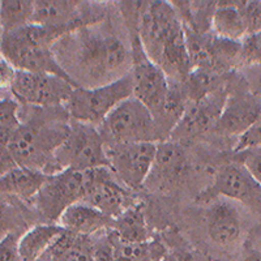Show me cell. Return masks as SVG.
I'll list each match as a JSON object with an SVG mask.
<instances>
[{"mask_svg": "<svg viewBox=\"0 0 261 261\" xmlns=\"http://www.w3.org/2000/svg\"><path fill=\"white\" fill-rule=\"evenodd\" d=\"M184 30L192 69L230 74L242 68V42L221 38L213 32L200 34Z\"/></svg>", "mask_w": 261, "mask_h": 261, "instance_id": "10", "label": "cell"}, {"mask_svg": "<svg viewBox=\"0 0 261 261\" xmlns=\"http://www.w3.org/2000/svg\"><path fill=\"white\" fill-rule=\"evenodd\" d=\"M252 148H261V113L258 115L257 120L253 123L252 127L237 140L232 151L238 153V151Z\"/></svg>", "mask_w": 261, "mask_h": 261, "instance_id": "32", "label": "cell"}, {"mask_svg": "<svg viewBox=\"0 0 261 261\" xmlns=\"http://www.w3.org/2000/svg\"><path fill=\"white\" fill-rule=\"evenodd\" d=\"M260 113L261 98L249 89L241 72H234L228 79L227 97L213 136L237 143L252 127Z\"/></svg>", "mask_w": 261, "mask_h": 261, "instance_id": "9", "label": "cell"}, {"mask_svg": "<svg viewBox=\"0 0 261 261\" xmlns=\"http://www.w3.org/2000/svg\"><path fill=\"white\" fill-rule=\"evenodd\" d=\"M160 261H180V260H179L178 255H176V253L174 252V251H170V252L167 253V255L165 256V257L161 258Z\"/></svg>", "mask_w": 261, "mask_h": 261, "instance_id": "38", "label": "cell"}, {"mask_svg": "<svg viewBox=\"0 0 261 261\" xmlns=\"http://www.w3.org/2000/svg\"><path fill=\"white\" fill-rule=\"evenodd\" d=\"M238 261H261V248L246 242L242 246Z\"/></svg>", "mask_w": 261, "mask_h": 261, "instance_id": "35", "label": "cell"}, {"mask_svg": "<svg viewBox=\"0 0 261 261\" xmlns=\"http://www.w3.org/2000/svg\"><path fill=\"white\" fill-rule=\"evenodd\" d=\"M158 143L106 145L111 171L130 191L141 190L145 186L154 163Z\"/></svg>", "mask_w": 261, "mask_h": 261, "instance_id": "17", "label": "cell"}, {"mask_svg": "<svg viewBox=\"0 0 261 261\" xmlns=\"http://www.w3.org/2000/svg\"><path fill=\"white\" fill-rule=\"evenodd\" d=\"M21 127L20 103L12 95L3 97L0 102V149L8 148L9 143Z\"/></svg>", "mask_w": 261, "mask_h": 261, "instance_id": "28", "label": "cell"}, {"mask_svg": "<svg viewBox=\"0 0 261 261\" xmlns=\"http://www.w3.org/2000/svg\"><path fill=\"white\" fill-rule=\"evenodd\" d=\"M93 251L95 261H160L171 249L157 235L148 242L130 243L110 230V234L94 238Z\"/></svg>", "mask_w": 261, "mask_h": 261, "instance_id": "19", "label": "cell"}, {"mask_svg": "<svg viewBox=\"0 0 261 261\" xmlns=\"http://www.w3.org/2000/svg\"><path fill=\"white\" fill-rule=\"evenodd\" d=\"M17 69L13 67L12 64H9L6 59L2 58L0 60V77H2V88L3 89H8L11 84H12L13 79H15V74Z\"/></svg>", "mask_w": 261, "mask_h": 261, "instance_id": "34", "label": "cell"}, {"mask_svg": "<svg viewBox=\"0 0 261 261\" xmlns=\"http://www.w3.org/2000/svg\"><path fill=\"white\" fill-rule=\"evenodd\" d=\"M85 172L86 188L81 202L101 211L114 220L137 202L134 191L125 187L110 167H98Z\"/></svg>", "mask_w": 261, "mask_h": 261, "instance_id": "16", "label": "cell"}, {"mask_svg": "<svg viewBox=\"0 0 261 261\" xmlns=\"http://www.w3.org/2000/svg\"><path fill=\"white\" fill-rule=\"evenodd\" d=\"M178 255L179 260L180 261H191V252H187V251H184V249H180L178 252H175Z\"/></svg>", "mask_w": 261, "mask_h": 261, "instance_id": "37", "label": "cell"}, {"mask_svg": "<svg viewBox=\"0 0 261 261\" xmlns=\"http://www.w3.org/2000/svg\"><path fill=\"white\" fill-rule=\"evenodd\" d=\"M247 85L256 95L261 98V65H248L239 69Z\"/></svg>", "mask_w": 261, "mask_h": 261, "instance_id": "33", "label": "cell"}, {"mask_svg": "<svg viewBox=\"0 0 261 261\" xmlns=\"http://www.w3.org/2000/svg\"><path fill=\"white\" fill-rule=\"evenodd\" d=\"M63 232L64 228L58 223H39L30 227L20 239L22 261L41 260Z\"/></svg>", "mask_w": 261, "mask_h": 261, "instance_id": "23", "label": "cell"}, {"mask_svg": "<svg viewBox=\"0 0 261 261\" xmlns=\"http://www.w3.org/2000/svg\"><path fill=\"white\" fill-rule=\"evenodd\" d=\"M98 128L106 145L160 143L154 118L135 97L119 105Z\"/></svg>", "mask_w": 261, "mask_h": 261, "instance_id": "7", "label": "cell"}, {"mask_svg": "<svg viewBox=\"0 0 261 261\" xmlns=\"http://www.w3.org/2000/svg\"><path fill=\"white\" fill-rule=\"evenodd\" d=\"M130 97L134 86L129 73L97 88H74L64 107L73 122L99 127L111 111Z\"/></svg>", "mask_w": 261, "mask_h": 261, "instance_id": "6", "label": "cell"}, {"mask_svg": "<svg viewBox=\"0 0 261 261\" xmlns=\"http://www.w3.org/2000/svg\"><path fill=\"white\" fill-rule=\"evenodd\" d=\"M139 36L146 57L170 80H187L193 69L188 57L186 30L170 2H149L140 21Z\"/></svg>", "mask_w": 261, "mask_h": 261, "instance_id": "3", "label": "cell"}, {"mask_svg": "<svg viewBox=\"0 0 261 261\" xmlns=\"http://www.w3.org/2000/svg\"><path fill=\"white\" fill-rule=\"evenodd\" d=\"M55 163L59 171L85 172L98 167H110L106 143L99 128L72 120L68 137L55 153Z\"/></svg>", "mask_w": 261, "mask_h": 261, "instance_id": "8", "label": "cell"}, {"mask_svg": "<svg viewBox=\"0 0 261 261\" xmlns=\"http://www.w3.org/2000/svg\"><path fill=\"white\" fill-rule=\"evenodd\" d=\"M242 0L217 2V9L212 22V32L221 38L243 42L248 36L246 22L241 12Z\"/></svg>", "mask_w": 261, "mask_h": 261, "instance_id": "22", "label": "cell"}, {"mask_svg": "<svg viewBox=\"0 0 261 261\" xmlns=\"http://www.w3.org/2000/svg\"><path fill=\"white\" fill-rule=\"evenodd\" d=\"M191 261H228L227 258H223L221 256L212 255L208 252H202V251H196L191 252Z\"/></svg>", "mask_w": 261, "mask_h": 261, "instance_id": "36", "label": "cell"}, {"mask_svg": "<svg viewBox=\"0 0 261 261\" xmlns=\"http://www.w3.org/2000/svg\"><path fill=\"white\" fill-rule=\"evenodd\" d=\"M261 65V32L249 34L242 42V68Z\"/></svg>", "mask_w": 261, "mask_h": 261, "instance_id": "29", "label": "cell"}, {"mask_svg": "<svg viewBox=\"0 0 261 261\" xmlns=\"http://www.w3.org/2000/svg\"><path fill=\"white\" fill-rule=\"evenodd\" d=\"M50 261H95L93 237L65 231L46 253Z\"/></svg>", "mask_w": 261, "mask_h": 261, "instance_id": "24", "label": "cell"}, {"mask_svg": "<svg viewBox=\"0 0 261 261\" xmlns=\"http://www.w3.org/2000/svg\"><path fill=\"white\" fill-rule=\"evenodd\" d=\"M63 37L64 34L58 30L37 24L2 33V58L17 71L55 74L73 84L58 63L53 50Z\"/></svg>", "mask_w": 261, "mask_h": 261, "instance_id": "4", "label": "cell"}, {"mask_svg": "<svg viewBox=\"0 0 261 261\" xmlns=\"http://www.w3.org/2000/svg\"><path fill=\"white\" fill-rule=\"evenodd\" d=\"M21 127L8 148L2 151V174L16 166L38 170L47 175L59 172L55 153L71 130L72 119L65 107L20 105Z\"/></svg>", "mask_w": 261, "mask_h": 261, "instance_id": "2", "label": "cell"}, {"mask_svg": "<svg viewBox=\"0 0 261 261\" xmlns=\"http://www.w3.org/2000/svg\"><path fill=\"white\" fill-rule=\"evenodd\" d=\"M205 230L211 243L222 253H231L242 247L243 220L234 201L218 197L209 202Z\"/></svg>", "mask_w": 261, "mask_h": 261, "instance_id": "18", "label": "cell"}, {"mask_svg": "<svg viewBox=\"0 0 261 261\" xmlns=\"http://www.w3.org/2000/svg\"><path fill=\"white\" fill-rule=\"evenodd\" d=\"M113 231L122 241L130 243H141L154 238L151 228L146 222L145 211L143 202L137 201L118 218H115Z\"/></svg>", "mask_w": 261, "mask_h": 261, "instance_id": "25", "label": "cell"}, {"mask_svg": "<svg viewBox=\"0 0 261 261\" xmlns=\"http://www.w3.org/2000/svg\"><path fill=\"white\" fill-rule=\"evenodd\" d=\"M227 84L199 101L190 102L170 140L190 146L195 141L213 136L227 97Z\"/></svg>", "mask_w": 261, "mask_h": 261, "instance_id": "14", "label": "cell"}, {"mask_svg": "<svg viewBox=\"0 0 261 261\" xmlns=\"http://www.w3.org/2000/svg\"><path fill=\"white\" fill-rule=\"evenodd\" d=\"M187 148L172 140L158 143L154 163L144 188L153 192L170 193L187 183L196 171L195 161Z\"/></svg>", "mask_w": 261, "mask_h": 261, "instance_id": "15", "label": "cell"}, {"mask_svg": "<svg viewBox=\"0 0 261 261\" xmlns=\"http://www.w3.org/2000/svg\"><path fill=\"white\" fill-rule=\"evenodd\" d=\"M132 48V86L134 97L139 99L157 118L166 103L167 95L171 86V80L162 69L146 57L139 34L128 36Z\"/></svg>", "mask_w": 261, "mask_h": 261, "instance_id": "11", "label": "cell"}, {"mask_svg": "<svg viewBox=\"0 0 261 261\" xmlns=\"http://www.w3.org/2000/svg\"><path fill=\"white\" fill-rule=\"evenodd\" d=\"M218 197L239 202L261 216V186L235 157L234 151L221 163L211 183L197 193L196 201L209 204Z\"/></svg>", "mask_w": 261, "mask_h": 261, "instance_id": "5", "label": "cell"}, {"mask_svg": "<svg viewBox=\"0 0 261 261\" xmlns=\"http://www.w3.org/2000/svg\"><path fill=\"white\" fill-rule=\"evenodd\" d=\"M38 261H50V258H48V257H47V256H46V255H45V256H43V257H42V258H41V260H38Z\"/></svg>", "mask_w": 261, "mask_h": 261, "instance_id": "39", "label": "cell"}, {"mask_svg": "<svg viewBox=\"0 0 261 261\" xmlns=\"http://www.w3.org/2000/svg\"><path fill=\"white\" fill-rule=\"evenodd\" d=\"M186 29L205 34L212 32L217 2H170Z\"/></svg>", "mask_w": 261, "mask_h": 261, "instance_id": "26", "label": "cell"}, {"mask_svg": "<svg viewBox=\"0 0 261 261\" xmlns=\"http://www.w3.org/2000/svg\"><path fill=\"white\" fill-rule=\"evenodd\" d=\"M0 6L2 33H8L32 24L36 2L32 0H3Z\"/></svg>", "mask_w": 261, "mask_h": 261, "instance_id": "27", "label": "cell"}, {"mask_svg": "<svg viewBox=\"0 0 261 261\" xmlns=\"http://www.w3.org/2000/svg\"><path fill=\"white\" fill-rule=\"evenodd\" d=\"M85 188L86 172L62 170L48 175L33 201L42 223H59L60 217L69 206L83 201Z\"/></svg>", "mask_w": 261, "mask_h": 261, "instance_id": "12", "label": "cell"}, {"mask_svg": "<svg viewBox=\"0 0 261 261\" xmlns=\"http://www.w3.org/2000/svg\"><path fill=\"white\" fill-rule=\"evenodd\" d=\"M22 234L11 230L3 235L0 241V261H22L20 253V239Z\"/></svg>", "mask_w": 261, "mask_h": 261, "instance_id": "30", "label": "cell"}, {"mask_svg": "<svg viewBox=\"0 0 261 261\" xmlns=\"http://www.w3.org/2000/svg\"><path fill=\"white\" fill-rule=\"evenodd\" d=\"M54 54L68 77L80 88H97L130 73L132 48L109 20L81 27L54 45Z\"/></svg>", "mask_w": 261, "mask_h": 261, "instance_id": "1", "label": "cell"}, {"mask_svg": "<svg viewBox=\"0 0 261 261\" xmlns=\"http://www.w3.org/2000/svg\"><path fill=\"white\" fill-rule=\"evenodd\" d=\"M234 154L246 166L253 179L261 186V148L246 149Z\"/></svg>", "mask_w": 261, "mask_h": 261, "instance_id": "31", "label": "cell"}, {"mask_svg": "<svg viewBox=\"0 0 261 261\" xmlns=\"http://www.w3.org/2000/svg\"><path fill=\"white\" fill-rule=\"evenodd\" d=\"M74 88L77 86L71 81L55 74L16 71L7 90L21 106L62 107L67 105Z\"/></svg>", "mask_w": 261, "mask_h": 261, "instance_id": "13", "label": "cell"}, {"mask_svg": "<svg viewBox=\"0 0 261 261\" xmlns=\"http://www.w3.org/2000/svg\"><path fill=\"white\" fill-rule=\"evenodd\" d=\"M48 175L38 170L16 166L0 176V191L22 201L33 202Z\"/></svg>", "mask_w": 261, "mask_h": 261, "instance_id": "21", "label": "cell"}, {"mask_svg": "<svg viewBox=\"0 0 261 261\" xmlns=\"http://www.w3.org/2000/svg\"><path fill=\"white\" fill-rule=\"evenodd\" d=\"M114 222V218L106 216L101 211L85 202H77L64 212L58 225L62 226L65 231L86 237H95L113 230Z\"/></svg>", "mask_w": 261, "mask_h": 261, "instance_id": "20", "label": "cell"}]
</instances>
